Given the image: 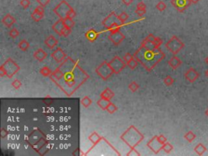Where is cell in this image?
I'll return each mask as SVG.
<instances>
[{"label":"cell","mask_w":208,"mask_h":156,"mask_svg":"<svg viewBox=\"0 0 208 156\" xmlns=\"http://www.w3.org/2000/svg\"><path fill=\"white\" fill-rule=\"evenodd\" d=\"M59 67L63 73V76L56 85L68 97L73 95L90 77L88 73L78 65L77 61L69 57H67Z\"/></svg>","instance_id":"cell-1"},{"label":"cell","mask_w":208,"mask_h":156,"mask_svg":"<svg viewBox=\"0 0 208 156\" xmlns=\"http://www.w3.org/2000/svg\"><path fill=\"white\" fill-rule=\"evenodd\" d=\"M133 57L148 72L152 71L158 63L166 57L165 53L159 49H148L141 46L136 51Z\"/></svg>","instance_id":"cell-2"},{"label":"cell","mask_w":208,"mask_h":156,"mask_svg":"<svg viewBox=\"0 0 208 156\" xmlns=\"http://www.w3.org/2000/svg\"><path fill=\"white\" fill-rule=\"evenodd\" d=\"M120 139L129 148L135 149L143 141L144 135L134 125H130L121 134Z\"/></svg>","instance_id":"cell-3"},{"label":"cell","mask_w":208,"mask_h":156,"mask_svg":"<svg viewBox=\"0 0 208 156\" xmlns=\"http://www.w3.org/2000/svg\"><path fill=\"white\" fill-rule=\"evenodd\" d=\"M20 70V66L12 58H8L0 66V76L1 77L7 76V78L11 79Z\"/></svg>","instance_id":"cell-4"},{"label":"cell","mask_w":208,"mask_h":156,"mask_svg":"<svg viewBox=\"0 0 208 156\" xmlns=\"http://www.w3.org/2000/svg\"><path fill=\"white\" fill-rule=\"evenodd\" d=\"M53 12L56 13L59 19H65L66 17L74 18L76 16V12L69 3L65 0H62L57 6L53 9Z\"/></svg>","instance_id":"cell-5"},{"label":"cell","mask_w":208,"mask_h":156,"mask_svg":"<svg viewBox=\"0 0 208 156\" xmlns=\"http://www.w3.org/2000/svg\"><path fill=\"white\" fill-rule=\"evenodd\" d=\"M167 141V137L160 134V135H156L154 136L150 141L147 142V147L152 151L153 153L157 154L160 153V151L163 150V146Z\"/></svg>","instance_id":"cell-6"},{"label":"cell","mask_w":208,"mask_h":156,"mask_svg":"<svg viewBox=\"0 0 208 156\" xmlns=\"http://www.w3.org/2000/svg\"><path fill=\"white\" fill-rule=\"evenodd\" d=\"M165 46L173 55H177L185 47V43L178 37L174 35L166 42Z\"/></svg>","instance_id":"cell-7"},{"label":"cell","mask_w":208,"mask_h":156,"mask_svg":"<svg viewBox=\"0 0 208 156\" xmlns=\"http://www.w3.org/2000/svg\"><path fill=\"white\" fill-rule=\"evenodd\" d=\"M95 73L103 80H108L112 74H114L113 70L111 68V66L109 65L107 61H103L102 63H100L95 69Z\"/></svg>","instance_id":"cell-8"},{"label":"cell","mask_w":208,"mask_h":156,"mask_svg":"<svg viewBox=\"0 0 208 156\" xmlns=\"http://www.w3.org/2000/svg\"><path fill=\"white\" fill-rule=\"evenodd\" d=\"M163 44V40L160 37H155L154 34H150L142 41L141 46H144L148 49H159Z\"/></svg>","instance_id":"cell-9"},{"label":"cell","mask_w":208,"mask_h":156,"mask_svg":"<svg viewBox=\"0 0 208 156\" xmlns=\"http://www.w3.org/2000/svg\"><path fill=\"white\" fill-rule=\"evenodd\" d=\"M108 63L109 65L111 66V68H112L115 74H119L120 73H121L127 66L125 62L120 57L117 55L115 56L112 59H111V61H109Z\"/></svg>","instance_id":"cell-10"},{"label":"cell","mask_w":208,"mask_h":156,"mask_svg":"<svg viewBox=\"0 0 208 156\" xmlns=\"http://www.w3.org/2000/svg\"><path fill=\"white\" fill-rule=\"evenodd\" d=\"M171 3L179 12H184L192 4L190 0H171Z\"/></svg>","instance_id":"cell-11"},{"label":"cell","mask_w":208,"mask_h":156,"mask_svg":"<svg viewBox=\"0 0 208 156\" xmlns=\"http://www.w3.org/2000/svg\"><path fill=\"white\" fill-rule=\"evenodd\" d=\"M51 57L53 58L54 60L56 61V63H61L62 62L65 60L67 58V55L65 52L63 51V49L60 47H57L55 51L51 54Z\"/></svg>","instance_id":"cell-12"},{"label":"cell","mask_w":208,"mask_h":156,"mask_svg":"<svg viewBox=\"0 0 208 156\" xmlns=\"http://www.w3.org/2000/svg\"><path fill=\"white\" fill-rule=\"evenodd\" d=\"M184 76L187 81H189V83H194L199 79V73L194 68H189L185 73Z\"/></svg>","instance_id":"cell-13"},{"label":"cell","mask_w":208,"mask_h":156,"mask_svg":"<svg viewBox=\"0 0 208 156\" xmlns=\"http://www.w3.org/2000/svg\"><path fill=\"white\" fill-rule=\"evenodd\" d=\"M108 39L115 46H118L125 39V36L120 31H119L115 34H110L108 36Z\"/></svg>","instance_id":"cell-14"},{"label":"cell","mask_w":208,"mask_h":156,"mask_svg":"<svg viewBox=\"0 0 208 156\" xmlns=\"http://www.w3.org/2000/svg\"><path fill=\"white\" fill-rule=\"evenodd\" d=\"M117 20H119L118 16L116 14V12H111V13L102 20V24L104 27H106V29H107V28H109L112 24L116 23V22H117Z\"/></svg>","instance_id":"cell-15"},{"label":"cell","mask_w":208,"mask_h":156,"mask_svg":"<svg viewBox=\"0 0 208 156\" xmlns=\"http://www.w3.org/2000/svg\"><path fill=\"white\" fill-rule=\"evenodd\" d=\"M65 25L63 24V19H59L55 24L52 25V29L56 32V34H59V36H61V34L63 33V29H65Z\"/></svg>","instance_id":"cell-16"},{"label":"cell","mask_w":208,"mask_h":156,"mask_svg":"<svg viewBox=\"0 0 208 156\" xmlns=\"http://www.w3.org/2000/svg\"><path fill=\"white\" fill-rule=\"evenodd\" d=\"M44 43L46 45V46L49 49H53L55 48L57 44H58V40L56 38V37L53 36V35H50L45 39V41Z\"/></svg>","instance_id":"cell-17"},{"label":"cell","mask_w":208,"mask_h":156,"mask_svg":"<svg viewBox=\"0 0 208 156\" xmlns=\"http://www.w3.org/2000/svg\"><path fill=\"white\" fill-rule=\"evenodd\" d=\"M181 64H182L181 59L179 57H177V55H173L172 58L168 60V65H169L172 69H174V70H176V69H177L178 68H180V67L181 66Z\"/></svg>","instance_id":"cell-18"},{"label":"cell","mask_w":208,"mask_h":156,"mask_svg":"<svg viewBox=\"0 0 208 156\" xmlns=\"http://www.w3.org/2000/svg\"><path fill=\"white\" fill-rule=\"evenodd\" d=\"M2 23L7 28H12V25L16 23V19L11 14H7L2 17Z\"/></svg>","instance_id":"cell-19"},{"label":"cell","mask_w":208,"mask_h":156,"mask_svg":"<svg viewBox=\"0 0 208 156\" xmlns=\"http://www.w3.org/2000/svg\"><path fill=\"white\" fill-rule=\"evenodd\" d=\"M99 34L95 29H89L85 34V37L90 42H94L99 37Z\"/></svg>","instance_id":"cell-20"},{"label":"cell","mask_w":208,"mask_h":156,"mask_svg":"<svg viewBox=\"0 0 208 156\" xmlns=\"http://www.w3.org/2000/svg\"><path fill=\"white\" fill-rule=\"evenodd\" d=\"M47 57V54L44 50H42L41 48L38 49L34 53V58L36 59V60L39 61V62H42L46 59V58Z\"/></svg>","instance_id":"cell-21"},{"label":"cell","mask_w":208,"mask_h":156,"mask_svg":"<svg viewBox=\"0 0 208 156\" xmlns=\"http://www.w3.org/2000/svg\"><path fill=\"white\" fill-rule=\"evenodd\" d=\"M104 139L105 138L100 136L97 132H94L92 134H90V136H89V140H90V141H91V143L93 144V147L95 146H96L97 144L99 143L101 141H103Z\"/></svg>","instance_id":"cell-22"},{"label":"cell","mask_w":208,"mask_h":156,"mask_svg":"<svg viewBox=\"0 0 208 156\" xmlns=\"http://www.w3.org/2000/svg\"><path fill=\"white\" fill-rule=\"evenodd\" d=\"M135 12L138 16H143L146 13V5L143 2H138Z\"/></svg>","instance_id":"cell-23"},{"label":"cell","mask_w":208,"mask_h":156,"mask_svg":"<svg viewBox=\"0 0 208 156\" xmlns=\"http://www.w3.org/2000/svg\"><path fill=\"white\" fill-rule=\"evenodd\" d=\"M114 96H115V93H114L111 89H109V88L105 89V90L100 94V98L107 99L109 100V101H111V98H113Z\"/></svg>","instance_id":"cell-24"},{"label":"cell","mask_w":208,"mask_h":156,"mask_svg":"<svg viewBox=\"0 0 208 156\" xmlns=\"http://www.w3.org/2000/svg\"><path fill=\"white\" fill-rule=\"evenodd\" d=\"M44 17V13L42 12H40L34 9V11L33 12V13L31 14V18L33 19V20H34L35 22H38L40 20L43 19Z\"/></svg>","instance_id":"cell-25"},{"label":"cell","mask_w":208,"mask_h":156,"mask_svg":"<svg viewBox=\"0 0 208 156\" xmlns=\"http://www.w3.org/2000/svg\"><path fill=\"white\" fill-rule=\"evenodd\" d=\"M206 151V147L204 146L203 143L198 144L195 147H194V152L199 154V155H203Z\"/></svg>","instance_id":"cell-26"},{"label":"cell","mask_w":208,"mask_h":156,"mask_svg":"<svg viewBox=\"0 0 208 156\" xmlns=\"http://www.w3.org/2000/svg\"><path fill=\"white\" fill-rule=\"evenodd\" d=\"M122 24H119L117 22L116 23H114L111 25V26L107 28V30L109 31L110 34H115V33H117V32L120 31V28Z\"/></svg>","instance_id":"cell-27"},{"label":"cell","mask_w":208,"mask_h":156,"mask_svg":"<svg viewBox=\"0 0 208 156\" xmlns=\"http://www.w3.org/2000/svg\"><path fill=\"white\" fill-rule=\"evenodd\" d=\"M110 102H111V101H109V100L105 99V98H99V99L98 100L97 105L102 110H106V107L108 106V104L110 103Z\"/></svg>","instance_id":"cell-28"},{"label":"cell","mask_w":208,"mask_h":156,"mask_svg":"<svg viewBox=\"0 0 208 156\" xmlns=\"http://www.w3.org/2000/svg\"><path fill=\"white\" fill-rule=\"evenodd\" d=\"M29 46H30L29 42L27 41V40H24V39L21 40V41L19 42V44H18V47H19V49H20V50L23 51H28V49L29 48Z\"/></svg>","instance_id":"cell-29"},{"label":"cell","mask_w":208,"mask_h":156,"mask_svg":"<svg viewBox=\"0 0 208 156\" xmlns=\"http://www.w3.org/2000/svg\"><path fill=\"white\" fill-rule=\"evenodd\" d=\"M39 73H41V75L43 76H45V77H47V76H50L52 74L53 72L51 70V68H49V67H47V66H44V67H42V68L40 69Z\"/></svg>","instance_id":"cell-30"},{"label":"cell","mask_w":208,"mask_h":156,"mask_svg":"<svg viewBox=\"0 0 208 156\" xmlns=\"http://www.w3.org/2000/svg\"><path fill=\"white\" fill-rule=\"evenodd\" d=\"M92 100H91V98L89 96H85V97H83L81 98V105L85 108H88L90 105L92 104Z\"/></svg>","instance_id":"cell-31"},{"label":"cell","mask_w":208,"mask_h":156,"mask_svg":"<svg viewBox=\"0 0 208 156\" xmlns=\"http://www.w3.org/2000/svg\"><path fill=\"white\" fill-rule=\"evenodd\" d=\"M184 138L188 142L191 143V142H193V141L195 140V138H196V135H195L192 131H189L185 134Z\"/></svg>","instance_id":"cell-32"},{"label":"cell","mask_w":208,"mask_h":156,"mask_svg":"<svg viewBox=\"0 0 208 156\" xmlns=\"http://www.w3.org/2000/svg\"><path fill=\"white\" fill-rule=\"evenodd\" d=\"M63 21L64 25L66 27H68V28H70V29H73L74 25H75V22H74L73 18L66 17L65 19H63Z\"/></svg>","instance_id":"cell-33"},{"label":"cell","mask_w":208,"mask_h":156,"mask_svg":"<svg viewBox=\"0 0 208 156\" xmlns=\"http://www.w3.org/2000/svg\"><path fill=\"white\" fill-rule=\"evenodd\" d=\"M138 63H138V61L136 60V58L133 57V58H131L130 60L128 61L126 64H127V66H128L129 69H131V70H134V69L138 67Z\"/></svg>","instance_id":"cell-34"},{"label":"cell","mask_w":208,"mask_h":156,"mask_svg":"<svg viewBox=\"0 0 208 156\" xmlns=\"http://www.w3.org/2000/svg\"><path fill=\"white\" fill-rule=\"evenodd\" d=\"M117 110H118V107H116V105L114 104V103H112V102H110V103L108 104V106L106 107V111L108 112L109 114H114L115 112H117Z\"/></svg>","instance_id":"cell-35"},{"label":"cell","mask_w":208,"mask_h":156,"mask_svg":"<svg viewBox=\"0 0 208 156\" xmlns=\"http://www.w3.org/2000/svg\"><path fill=\"white\" fill-rule=\"evenodd\" d=\"M139 88H140V85H138L136 81H132V82L128 85V89L130 90L131 92L133 93L137 92V91L139 90Z\"/></svg>","instance_id":"cell-36"},{"label":"cell","mask_w":208,"mask_h":156,"mask_svg":"<svg viewBox=\"0 0 208 156\" xmlns=\"http://www.w3.org/2000/svg\"><path fill=\"white\" fill-rule=\"evenodd\" d=\"M163 151H164L165 153L169 154L171 153L172 151H173V146L172 144L169 143V142H166V143L163 146Z\"/></svg>","instance_id":"cell-37"},{"label":"cell","mask_w":208,"mask_h":156,"mask_svg":"<svg viewBox=\"0 0 208 156\" xmlns=\"http://www.w3.org/2000/svg\"><path fill=\"white\" fill-rule=\"evenodd\" d=\"M118 19L120 21L121 24H124L127 21V20L128 19V15L126 12H121L120 14L118 15Z\"/></svg>","instance_id":"cell-38"},{"label":"cell","mask_w":208,"mask_h":156,"mask_svg":"<svg viewBox=\"0 0 208 156\" xmlns=\"http://www.w3.org/2000/svg\"><path fill=\"white\" fill-rule=\"evenodd\" d=\"M175 80L171 76H167L166 77L163 79V83L166 86H171V85L174 83Z\"/></svg>","instance_id":"cell-39"},{"label":"cell","mask_w":208,"mask_h":156,"mask_svg":"<svg viewBox=\"0 0 208 156\" xmlns=\"http://www.w3.org/2000/svg\"><path fill=\"white\" fill-rule=\"evenodd\" d=\"M155 7H156V9H157L158 11H160V12H163V11H165V9L167 8V5H166V3H165L164 2L160 1V2L156 4Z\"/></svg>","instance_id":"cell-40"},{"label":"cell","mask_w":208,"mask_h":156,"mask_svg":"<svg viewBox=\"0 0 208 156\" xmlns=\"http://www.w3.org/2000/svg\"><path fill=\"white\" fill-rule=\"evenodd\" d=\"M20 35V32L18 31V29H16V28H13L9 31V36L12 37V38L15 39L17 37Z\"/></svg>","instance_id":"cell-41"},{"label":"cell","mask_w":208,"mask_h":156,"mask_svg":"<svg viewBox=\"0 0 208 156\" xmlns=\"http://www.w3.org/2000/svg\"><path fill=\"white\" fill-rule=\"evenodd\" d=\"M12 85L13 86L14 89H16V90H19L20 88L21 87L22 83H21V81H20V80H18V79H15V80L12 81Z\"/></svg>","instance_id":"cell-42"},{"label":"cell","mask_w":208,"mask_h":156,"mask_svg":"<svg viewBox=\"0 0 208 156\" xmlns=\"http://www.w3.org/2000/svg\"><path fill=\"white\" fill-rule=\"evenodd\" d=\"M20 4L24 9H27L30 5V0H21L20 2Z\"/></svg>","instance_id":"cell-43"},{"label":"cell","mask_w":208,"mask_h":156,"mask_svg":"<svg viewBox=\"0 0 208 156\" xmlns=\"http://www.w3.org/2000/svg\"><path fill=\"white\" fill-rule=\"evenodd\" d=\"M7 135H8V131H7V129H5L4 128H2L1 129V132H0V136H1V137L2 139L6 138Z\"/></svg>","instance_id":"cell-44"},{"label":"cell","mask_w":208,"mask_h":156,"mask_svg":"<svg viewBox=\"0 0 208 156\" xmlns=\"http://www.w3.org/2000/svg\"><path fill=\"white\" fill-rule=\"evenodd\" d=\"M50 2H51V0H37V2L42 7H46V5L50 3Z\"/></svg>","instance_id":"cell-45"},{"label":"cell","mask_w":208,"mask_h":156,"mask_svg":"<svg viewBox=\"0 0 208 156\" xmlns=\"http://www.w3.org/2000/svg\"><path fill=\"white\" fill-rule=\"evenodd\" d=\"M132 58H133V55H131L130 53H126L125 55H124V58H123V59H124V62H125V63H127L128 62V61L130 60V59Z\"/></svg>","instance_id":"cell-46"},{"label":"cell","mask_w":208,"mask_h":156,"mask_svg":"<svg viewBox=\"0 0 208 156\" xmlns=\"http://www.w3.org/2000/svg\"><path fill=\"white\" fill-rule=\"evenodd\" d=\"M127 155H141V154L136 151V149H130V151L126 154Z\"/></svg>","instance_id":"cell-47"},{"label":"cell","mask_w":208,"mask_h":156,"mask_svg":"<svg viewBox=\"0 0 208 156\" xmlns=\"http://www.w3.org/2000/svg\"><path fill=\"white\" fill-rule=\"evenodd\" d=\"M122 2H123L124 4L126 5V6H129V5H131L133 3V0H122Z\"/></svg>","instance_id":"cell-48"},{"label":"cell","mask_w":208,"mask_h":156,"mask_svg":"<svg viewBox=\"0 0 208 156\" xmlns=\"http://www.w3.org/2000/svg\"><path fill=\"white\" fill-rule=\"evenodd\" d=\"M190 1H191V2L193 4H196V3H198L200 0H190Z\"/></svg>","instance_id":"cell-49"},{"label":"cell","mask_w":208,"mask_h":156,"mask_svg":"<svg viewBox=\"0 0 208 156\" xmlns=\"http://www.w3.org/2000/svg\"><path fill=\"white\" fill-rule=\"evenodd\" d=\"M205 63H206V64H207V65H208V56H207V57H206V58H205Z\"/></svg>","instance_id":"cell-50"},{"label":"cell","mask_w":208,"mask_h":156,"mask_svg":"<svg viewBox=\"0 0 208 156\" xmlns=\"http://www.w3.org/2000/svg\"><path fill=\"white\" fill-rule=\"evenodd\" d=\"M205 75H206V77H208V69L206 71V72H205Z\"/></svg>","instance_id":"cell-51"},{"label":"cell","mask_w":208,"mask_h":156,"mask_svg":"<svg viewBox=\"0 0 208 156\" xmlns=\"http://www.w3.org/2000/svg\"><path fill=\"white\" fill-rule=\"evenodd\" d=\"M205 115H206V116L208 117V109L206 110V112H205Z\"/></svg>","instance_id":"cell-52"}]
</instances>
